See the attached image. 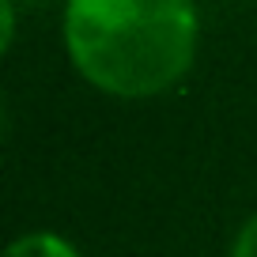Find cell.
Masks as SVG:
<instances>
[{
  "instance_id": "obj_2",
  "label": "cell",
  "mask_w": 257,
  "mask_h": 257,
  "mask_svg": "<svg viewBox=\"0 0 257 257\" xmlns=\"http://www.w3.org/2000/svg\"><path fill=\"white\" fill-rule=\"evenodd\" d=\"M0 257H83L76 242L57 231H23L4 246Z\"/></svg>"
},
{
  "instance_id": "obj_1",
  "label": "cell",
  "mask_w": 257,
  "mask_h": 257,
  "mask_svg": "<svg viewBox=\"0 0 257 257\" xmlns=\"http://www.w3.org/2000/svg\"><path fill=\"white\" fill-rule=\"evenodd\" d=\"M61 42L91 91L148 102L193 72L201 12L197 0H64Z\"/></svg>"
},
{
  "instance_id": "obj_4",
  "label": "cell",
  "mask_w": 257,
  "mask_h": 257,
  "mask_svg": "<svg viewBox=\"0 0 257 257\" xmlns=\"http://www.w3.org/2000/svg\"><path fill=\"white\" fill-rule=\"evenodd\" d=\"M16 46V0H0V49Z\"/></svg>"
},
{
  "instance_id": "obj_3",
  "label": "cell",
  "mask_w": 257,
  "mask_h": 257,
  "mask_svg": "<svg viewBox=\"0 0 257 257\" xmlns=\"http://www.w3.org/2000/svg\"><path fill=\"white\" fill-rule=\"evenodd\" d=\"M227 257H257V212L242 219V227L234 231L231 246H227Z\"/></svg>"
}]
</instances>
